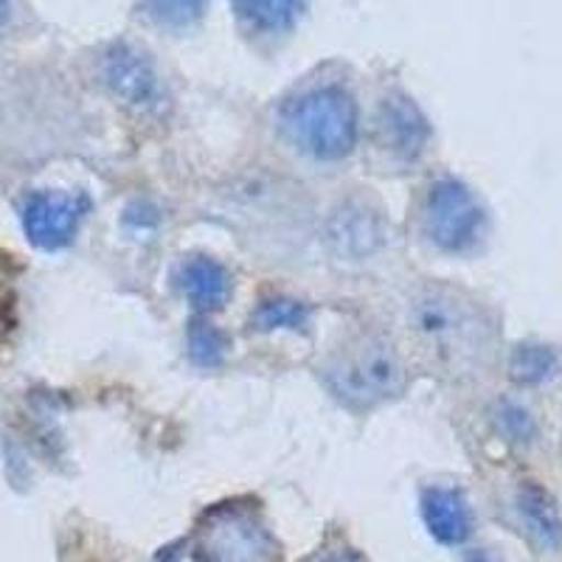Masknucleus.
Segmentation results:
<instances>
[{"label":"nucleus","instance_id":"3","mask_svg":"<svg viewBox=\"0 0 562 562\" xmlns=\"http://www.w3.org/2000/svg\"><path fill=\"white\" fill-rule=\"evenodd\" d=\"M422 228L439 250L467 254L484 239L486 211L461 180L439 178L422 203Z\"/></svg>","mask_w":562,"mask_h":562},{"label":"nucleus","instance_id":"5","mask_svg":"<svg viewBox=\"0 0 562 562\" xmlns=\"http://www.w3.org/2000/svg\"><path fill=\"white\" fill-rule=\"evenodd\" d=\"M88 211L90 200L85 194L34 192L23 203V231L37 248L59 250L74 243Z\"/></svg>","mask_w":562,"mask_h":562},{"label":"nucleus","instance_id":"10","mask_svg":"<svg viewBox=\"0 0 562 562\" xmlns=\"http://www.w3.org/2000/svg\"><path fill=\"white\" fill-rule=\"evenodd\" d=\"M422 509H425L430 531L439 537L441 543H459L470 531V512H467V504L461 501L459 492L428 490L425 501H422Z\"/></svg>","mask_w":562,"mask_h":562},{"label":"nucleus","instance_id":"16","mask_svg":"<svg viewBox=\"0 0 562 562\" xmlns=\"http://www.w3.org/2000/svg\"><path fill=\"white\" fill-rule=\"evenodd\" d=\"M498 425L509 439H529L531 436V419L524 408L518 405H504L498 411Z\"/></svg>","mask_w":562,"mask_h":562},{"label":"nucleus","instance_id":"17","mask_svg":"<svg viewBox=\"0 0 562 562\" xmlns=\"http://www.w3.org/2000/svg\"><path fill=\"white\" fill-rule=\"evenodd\" d=\"M7 23V0H0V29Z\"/></svg>","mask_w":562,"mask_h":562},{"label":"nucleus","instance_id":"2","mask_svg":"<svg viewBox=\"0 0 562 562\" xmlns=\"http://www.w3.org/2000/svg\"><path fill=\"white\" fill-rule=\"evenodd\" d=\"M279 127L299 153L315 160H344L358 144L355 104L340 90L321 88L293 99Z\"/></svg>","mask_w":562,"mask_h":562},{"label":"nucleus","instance_id":"8","mask_svg":"<svg viewBox=\"0 0 562 562\" xmlns=\"http://www.w3.org/2000/svg\"><path fill=\"white\" fill-rule=\"evenodd\" d=\"M380 144H383L389 153H394L396 158H414L422 153L425 140H428L430 130L425 124L416 108H411L408 102H389L380 110V124H378Z\"/></svg>","mask_w":562,"mask_h":562},{"label":"nucleus","instance_id":"9","mask_svg":"<svg viewBox=\"0 0 562 562\" xmlns=\"http://www.w3.org/2000/svg\"><path fill=\"white\" fill-rule=\"evenodd\" d=\"M518 512L524 518L526 531L531 535L540 549L554 551L557 546L562 543V520L560 512H557V504L551 501L549 492L543 486L526 484L524 490L518 492Z\"/></svg>","mask_w":562,"mask_h":562},{"label":"nucleus","instance_id":"15","mask_svg":"<svg viewBox=\"0 0 562 562\" xmlns=\"http://www.w3.org/2000/svg\"><path fill=\"white\" fill-rule=\"evenodd\" d=\"M160 225V214L149 203H133L124 211V228H130L135 237H153Z\"/></svg>","mask_w":562,"mask_h":562},{"label":"nucleus","instance_id":"13","mask_svg":"<svg viewBox=\"0 0 562 562\" xmlns=\"http://www.w3.org/2000/svg\"><path fill=\"white\" fill-rule=\"evenodd\" d=\"M231 349L228 335L220 326L209 324V321H194L189 329V358L203 369L220 366Z\"/></svg>","mask_w":562,"mask_h":562},{"label":"nucleus","instance_id":"12","mask_svg":"<svg viewBox=\"0 0 562 562\" xmlns=\"http://www.w3.org/2000/svg\"><path fill=\"white\" fill-rule=\"evenodd\" d=\"M557 366H560V358L557 351L549 349V346L540 344H524L515 349L512 355V378L524 385H537L546 383L557 374Z\"/></svg>","mask_w":562,"mask_h":562},{"label":"nucleus","instance_id":"7","mask_svg":"<svg viewBox=\"0 0 562 562\" xmlns=\"http://www.w3.org/2000/svg\"><path fill=\"white\" fill-rule=\"evenodd\" d=\"M175 288L198 313H211L228 304L234 279L228 268L211 256H189L175 270Z\"/></svg>","mask_w":562,"mask_h":562},{"label":"nucleus","instance_id":"18","mask_svg":"<svg viewBox=\"0 0 562 562\" xmlns=\"http://www.w3.org/2000/svg\"><path fill=\"white\" fill-rule=\"evenodd\" d=\"M470 562H492V560H486V557H473V560Z\"/></svg>","mask_w":562,"mask_h":562},{"label":"nucleus","instance_id":"6","mask_svg":"<svg viewBox=\"0 0 562 562\" xmlns=\"http://www.w3.org/2000/svg\"><path fill=\"white\" fill-rule=\"evenodd\" d=\"M326 243L333 245L335 254L344 259H355V262L369 259L385 243V225L380 211L360 200H346L326 223Z\"/></svg>","mask_w":562,"mask_h":562},{"label":"nucleus","instance_id":"1","mask_svg":"<svg viewBox=\"0 0 562 562\" xmlns=\"http://www.w3.org/2000/svg\"><path fill=\"white\" fill-rule=\"evenodd\" d=\"M324 378L340 403L355 411L389 403L408 383L396 346L378 333H355L340 340L326 358Z\"/></svg>","mask_w":562,"mask_h":562},{"label":"nucleus","instance_id":"4","mask_svg":"<svg viewBox=\"0 0 562 562\" xmlns=\"http://www.w3.org/2000/svg\"><path fill=\"white\" fill-rule=\"evenodd\" d=\"M408 321L416 338L445 358L464 355L479 344L481 321L475 318V310L450 290H419L411 299Z\"/></svg>","mask_w":562,"mask_h":562},{"label":"nucleus","instance_id":"11","mask_svg":"<svg viewBox=\"0 0 562 562\" xmlns=\"http://www.w3.org/2000/svg\"><path fill=\"white\" fill-rule=\"evenodd\" d=\"M310 324V307L290 295H268L250 313V326L256 333H304Z\"/></svg>","mask_w":562,"mask_h":562},{"label":"nucleus","instance_id":"14","mask_svg":"<svg viewBox=\"0 0 562 562\" xmlns=\"http://www.w3.org/2000/svg\"><path fill=\"white\" fill-rule=\"evenodd\" d=\"M110 82H113L115 93L127 104H149L155 99L153 77L140 65L119 63L110 70Z\"/></svg>","mask_w":562,"mask_h":562}]
</instances>
